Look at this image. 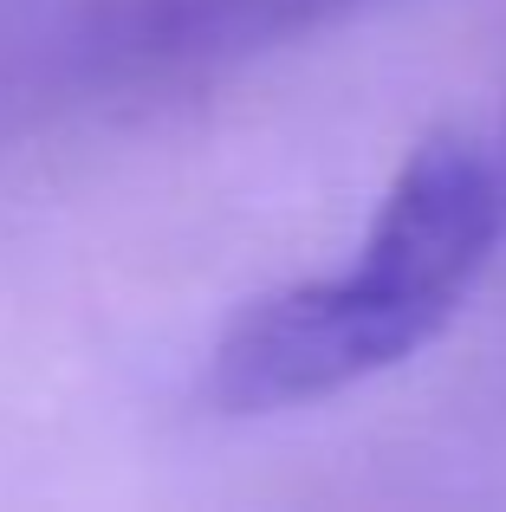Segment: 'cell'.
I'll return each instance as SVG.
<instances>
[{"instance_id":"1","label":"cell","mask_w":506,"mask_h":512,"mask_svg":"<svg viewBox=\"0 0 506 512\" xmlns=\"http://www.w3.org/2000/svg\"><path fill=\"white\" fill-rule=\"evenodd\" d=\"M506 247V117L448 124L396 169L338 273L253 299L208 357L228 415L344 396L455 325Z\"/></svg>"},{"instance_id":"2","label":"cell","mask_w":506,"mask_h":512,"mask_svg":"<svg viewBox=\"0 0 506 512\" xmlns=\"http://www.w3.org/2000/svg\"><path fill=\"white\" fill-rule=\"evenodd\" d=\"M364 0H117L111 46L143 72H189L286 46Z\"/></svg>"}]
</instances>
